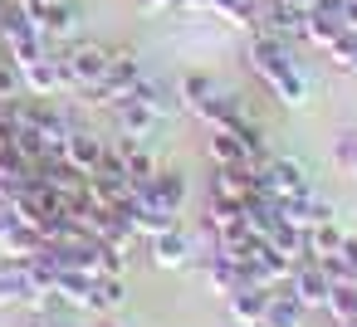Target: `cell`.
<instances>
[{
  "mask_svg": "<svg viewBox=\"0 0 357 327\" xmlns=\"http://www.w3.org/2000/svg\"><path fill=\"white\" fill-rule=\"evenodd\" d=\"M40 230L35 225H25V220H15L10 225V234L6 239H0V254H15V259H30V254H40Z\"/></svg>",
  "mask_w": 357,
  "mask_h": 327,
  "instance_id": "21",
  "label": "cell"
},
{
  "mask_svg": "<svg viewBox=\"0 0 357 327\" xmlns=\"http://www.w3.org/2000/svg\"><path fill=\"white\" fill-rule=\"evenodd\" d=\"M103 152H108V142H103L98 132H89V127H74V132H69V142H64V161H69V166H79L84 176H93V171H98Z\"/></svg>",
  "mask_w": 357,
  "mask_h": 327,
  "instance_id": "13",
  "label": "cell"
},
{
  "mask_svg": "<svg viewBox=\"0 0 357 327\" xmlns=\"http://www.w3.org/2000/svg\"><path fill=\"white\" fill-rule=\"evenodd\" d=\"M294 6H298V10H308V0H294Z\"/></svg>",
  "mask_w": 357,
  "mask_h": 327,
  "instance_id": "32",
  "label": "cell"
},
{
  "mask_svg": "<svg viewBox=\"0 0 357 327\" xmlns=\"http://www.w3.org/2000/svg\"><path fill=\"white\" fill-rule=\"evenodd\" d=\"M137 79H142V64H137V49H108V74L93 83V88H84V108H113L118 98H128L132 88H137Z\"/></svg>",
  "mask_w": 357,
  "mask_h": 327,
  "instance_id": "1",
  "label": "cell"
},
{
  "mask_svg": "<svg viewBox=\"0 0 357 327\" xmlns=\"http://www.w3.org/2000/svg\"><path fill=\"white\" fill-rule=\"evenodd\" d=\"M98 327H123V322H98Z\"/></svg>",
  "mask_w": 357,
  "mask_h": 327,
  "instance_id": "33",
  "label": "cell"
},
{
  "mask_svg": "<svg viewBox=\"0 0 357 327\" xmlns=\"http://www.w3.org/2000/svg\"><path fill=\"white\" fill-rule=\"evenodd\" d=\"M108 113H113L118 132H128V137H137V142H152V137L162 132V113L147 108V103H137V98H118Z\"/></svg>",
  "mask_w": 357,
  "mask_h": 327,
  "instance_id": "8",
  "label": "cell"
},
{
  "mask_svg": "<svg viewBox=\"0 0 357 327\" xmlns=\"http://www.w3.org/2000/svg\"><path fill=\"white\" fill-rule=\"evenodd\" d=\"M128 98H137V103H147V108H157L162 118H167V113L176 108V103H172V93H167V83H157V79H147V74L137 79V88H132Z\"/></svg>",
  "mask_w": 357,
  "mask_h": 327,
  "instance_id": "22",
  "label": "cell"
},
{
  "mask_svg": "<svg viewBox=\"0 0 357 327\" xmlns=\"http://www.w3.org/2000/svg\"><path fill=\"white\" fill-rule=\"evenodd\" d=\"M142 10H162V6H172V0H137Z\"/></svg>",
  "mask_w": 357,
  "mask_h": 327,
  "instance_id": "31",
  "label": "cell"
},
{
  "mask_svg": "<svg viewBox=\"0 0 357 327\" xmlns=\"http://www.w3.org/2000/svg\"><path fill=\"white\" fill-rule=\"evenodd\" d=\"M337 254H342V259H347V269H352V273H357V239H352V234H347V239H342V249H337Z\"/></svg>",
  "mask_w": 357,
  "mask_h": 327,
  "instance_id": "29",
  "label": "cell"
},
{
  "mask_svg": "<svg viewBox=\"0 0 357 327\" xmlns=\"http://www.w3.org/2000/svg\"><path fill=\"white\" fill-rule=\"evenodd\" d=\"M0 113H6V98H0Z\"/></svg>",
  "mask_w": 357,
  "mask_h": 327,
  "instance_id": "34",
  "label": "cell"
},
{
  "mask_svg": "<svg viewBox=\"0 0 357 327\" xmlns=\"http://www.w3.org/2000/svg\"><path fill=\"white\" fill-rule=\"evenodd\" d=\"M323 312H333V322H337V327H342V322H357V283H337Z\"/></svg>",
  "mask_w": 357,
  "mask_h": 327,
  "instance_id": "23",
  "label": "cell"
},
{
  "mask_svg": "<svg viewBox=\"0 0 357 327\" xmlns=\"http://www.w3.org/2000/svg\"><path fill=\"white\" fill-rule=\"evenodd\" d=\"M264 244H269L274 254H284L289 264H298V259H303V230H298V225H289L284 215L274 220V230L264 234Z\"/></svg>",
  "mask_w": 357,
  "mask_h": 327,
  "instance_id": "18",
  "label": "cell"
},
{
  "mask_svg": "<svg viewBox=\"0 0 357 327\" xmlns=\"http://www.w3.org/2000/svg\"><path fill=\"white\" fill-rule=\"evenodd\" d=\"M59 64H64L69 88H74V93H84V88H93V83L108 74V49H103V45H89V40H84V45L74 40V45L59 54Z\"/></svg>",
  "mask_w": 357,
  "mask_h": 327,
  "instance_id": "2",
  "label": "cell"
},
{
  "mask_svg": "<svg viewBox=\"0 0 357 327\" xmlns=\"http://www.w3.org/2000/svg\"><path fill=\"white\" fill-rule=\"evenodd\" d=\"M20 83H25L30 98H59V93H74L69 79H64L59 54H40V59H30V64L20 69Z\"/></svg>",
  "mask_w": 357,
  "mask_h": 327,
  "instance_id": "4",
  "label": "cell"
},
{
  "mask_svg": "<svg viewBox=\"0 0 357 327\" xmlns=\"http://www.w3.org/2000/svg\"><path fill=\"white\" fill-rule=\"evenodd\" d=\"M211 10H220V15L235 20V25H255V20H259V6H255V0H211Z\"/></svg>",
  "mask_w": 357,
  "mask_h": 327,
  "instance_id": "24",
  "label": "cell"
},
{
  "mask_svg": "<svg viewBox=\"0 0 357 327\" xmlns=\"http://www.w3.org/2000/svg\"><path fill=\"white\" fill-rule=\"evenodd\" d=\"M123 298H128L123 278H118V273H98V278H93V288H89L84 312H113V308H123Z\"/></svg>",
  "mask_w": 357,
  "mask_h": 327,
  "instance_id": "16",
  "label": "cell"
},
{
  "mask_svg": "<svg viewBox=\"0 0 357 327\" xmlns=\"http://www.w3.org/2000/svg\"><path fill=\"white\" fill-rule=\"evenodd\" d=\"M342 225L337 220H328V225H308L303 230V259H328V254H337L342 249Z\"/></svg>",
  "mask_w": 357,
  "mask_h": 327,
  "instance_id": "14",
  "label": "cell"
},
{
  "mask_svg": "<svg viewBox=\"0 0 357 327\" xmlns=\"http://www.w3.org/2000/svg\"><path fill=\"white\" fill-rule=\"evenodd\" d=\"M342 30L357 35V0H347V10H342Z\"/></svg>",
  "mask_w": 357,
  "mask_h": 327,
  "instance_id": "30",
  "label": "cell"
},
{
  "mask_svg": "<svg viewBox=\"0 0 357 327\" xmlns=\"http://www.w3.org/2000/svg\"><path fill=\"white\" fill-rule=\"evenodd\" d=\"M264 308H269V288L240 283L235 293H225V312H230L235 327H259L264 322Z\"/></svg>",
  "mask_w": 357,
  "mask_h": 327,
  "instance_id": "12",
  "label": "cell"
},
{
  "mask_svg": "<svg viewBox=\"0 0 357 327\" xmlns=\"http://www.w3.org/2000/svg\"><path fill=\"white\" fill-rule=\"evenodd\" d=\"M186 191H191V186H186V176H181V171H157V176H152V196H157L172 215H181Z\"/></svg>",
  "mask_w": 357,
  "mask_h": 327,
  "instance_id": "19",
  "label": "cell"
},
{
  "mask_svg": "<svg viewBox=\"0 0 357 327\" xmlns=\"http://www.w3.org/2000/svg\"><path fill=\"white\" fill-rule=\"evenodd\" d=\"M289 293H294L303 308H328V298H333V278L323 273L318 259H298L294 273H289Z\"/></svg>",
  "mask_w": 357,
  "mask_h": 327,
  "instance_id": "7",
  "label": "cell"
},
{
  "mask_svg": "<svg viewBox=\"0 0 357 327\" xmlns=\"http://www.w3.org/2000/svg\"><path fill=\"white\" fill-rule=\"evenodd\" d=\"M328 59H333L342 74H357V35H342V40L328 49Z\"/></svg>",
  "mask_w": 357,
  "mask_h": 327,
  "instance_id": "27",
  "label": "cell"
},
{
  "mask_svg": "<svg viewBox=\"0 0 357 327\" xmlns=\"http://www.w3.org/2000/svg\"><path fill=\"white\" fill-rule=\"evenodd\" d=\"M308 10H313V15H337V20H342L347 0H308Z\"/></svg>",
  "mask_w": 357,
  "mask_h": 327,
  "instance_id": "28",
  "label": "cell"
},
{
  "mask_svg": "<svg viewBox=\"0 0 357 327\" xmlns=\"http://www.w3.org/2000/svg\"><path fill=\"white\" fill-rule=\"evenodd\" d=\"M333 161H337V171H342V176H352V181H357V132H342V137L333 142Z\"/></svg>",
  "mask_w": 357,
  "mask_h": 327,
  "instance_id": "26",
  "label": "cell"
},
{
  "mask_svg": "<svg viewBox=\"0 0 357 327\" xmlns=\"http://www.w3.org/2000/svg\"><path fill=\"white\" fill-rule=\"evenodd\" d=\"M342 327H357V322H342Z\"/></svg>",
  "mask_w": 357,
  "mask_h": 327,
  "instance_id": "35",
  "label": "cell"
},
{
  "mask_svg": "<svg viewBox=\"0 0 357 327\" xmlns=\"http://www.w3.org/2000/svg\"><path fill=\"white\" fill-rule=\"evenodd\" d=\"M342 35H347V30H342V20H337V15H313V10H308V20H303V40H308L313 49H323V54H328Z\"/></svg>",
  "mask_w": 357,
  "mask_h": 327,
  "instance_id": "17",
  "label": "cell"
},
{
  "mask_svg": "<svg viewBox=\"0 0 357 327\" xmlns=\"http://www.w3.org/2000/svg\"><path fill=\"white\" fill-rule=\"evenodd\" d=\"M211 161H215V166H250L240 132H211ZM250 171H255V166H250Z\"/></svg>",
  "mask_w": 357,
  "mask_h": 327,
  "instance_id": "20",
  "label": "cell"
},
{
  "mask_svg": "<svg viewBox=\"0 0 357 327\" xmlns=\"http://www.w3.org/2000/svg\"><path fill=\"white\" fill-rule=\"evenodd\" d=\"M147 259H152L157 269H186V264H191V234H186L181 225L152 234V239H147Z\"/></svg>",
  "mask_w": 357,
  "mask_h": 327,
  "instance_id": "10",
  "label": "cell"
},
{
  "mask_svg": "<svg viewBox=\"0 0 357 327\" xmlns=\"http://www.w3.org/2000/svg\"><path fill=\"white\" fill-rule=\"evenodd\" d=\"M284 220H289V225H298V230H308V225H328V220H337V205L308 186L303 196L284 200Z\"/></svg>",
  "mask_w": 357,
  "mask_h": 327,
  "instance_id": "11",
  "label": "cell"
},
{
  "mask_svg": "<svg viewBox=\"0 0 357 327\" xmlns=\"http://www.w3.org/2000/svg\"><path fill=\"white\" fill-rule=\"evenodd\" d=\"M255 181H259L264 196H279V200H294V196L308 191V171H303V161H294V157H269V161L255 171Z\"/></svg>",
  "mask_w": 357,
  "mask_h": 327,
  "instance_id": "3",
  "label": "cell"
},
{
  "mask_svg": "<svg viewBox=\"0 0 357 327\" xmlns=\"http://www.w3.org/2000/svg\"><path fill=\"white\" fill-rule=\"evenodd\" d=\"M255 191H259V181H255L250 166H215L211 171V205H235L240 210Z\"/></svg>",
  "mask_w": 357,
  "mask_h": 327,
  "instance_id": "6",
  "label": "cell"
},
{
  "mask_svg": "<svg viewBox=\"0 0 357 327\" xmlns=\"http://www.w3.org/2000/svg\"><path fill=\"white\" fill-rule=\"evenodd\" d=\"M303 317H308V308L284 288V293H269V308H264L259 327H303Z\"/></svg>",
  "mask_w": 357,
  "mask_h": 327,
  "instance_id": "15",
  "label": "cell"
},
{
  "mask_svg": "<svg viewBox=\"0 0 357 327\" xmlns=\"http://www.w3.org/2000/svg\"><path fill=\"white\" fill-rule=\"evenodd\" d=\"M294 64H298V59L289 54V40H274V35H264V30L250 40V69H255L264 83H274V79L289 74Z\"/></svg>",
  "mask_w": 357,
  "mask_h": 327,
  "instance_id": "5",
  "label": "cell"
},
{
  "mask_svg": "<svg viewBox=\"0 0 357 327\" xmlns=\"http://www.w3.org/2000/svg\"><path fill=\"white\" fill-rule=\"evenodd\" d=\"M215 88H220V83H215L211 74H186V79H181V103H186V108H196V103H201V98H211Z\"/></svg>",
  "mask_w": 357,
  "mask_h": 327,
  "instance_id": "25",
  "label": "cell"
},
{
  "mask_svg": "<svg viewBox=\"0 0 357 327\" xmlns=\"http://www.w3.org/2000/svg\"><path fill=\"white\" fill-rule=\"evenodd\" d=\"M303 20H308V10H298L294 0H264L255 25L274 40H303Z\"/></svg>",
  "mask_w": 357,
  "mask_h": 327,
  "instance_id": "9",
  "label": "cell"
}]
</instances>
